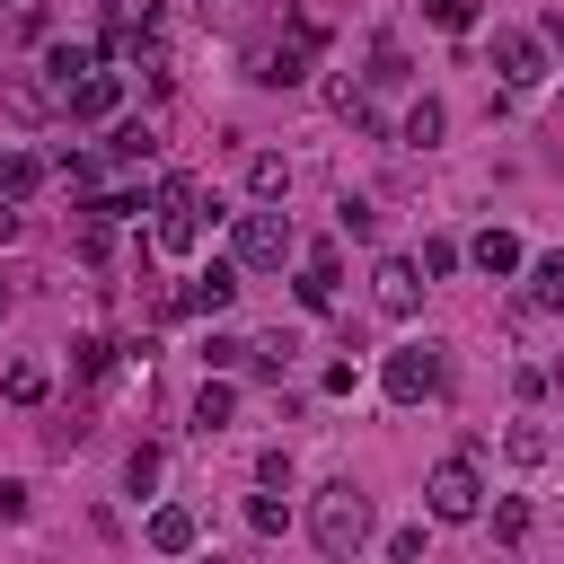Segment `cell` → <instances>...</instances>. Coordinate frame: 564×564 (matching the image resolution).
Here are the masks:
<instances>
[{
    "instance_id": "obj_3",
    "label": "cell",
    "mask_w": 564,
    "mask_h": 564,
    "mask_svg": "<svg viewBox=\"0 0 564 564\" xmlns=\"http://www.w3.org/2000/svg\"><path fill=\"white\" fill-rule=\"evenodd\" d=\"M300 256L291 212H238V273H282Z\"/></svg>"
},
{
    "instance_id": "obj_5",
    "label": "cell",
    "mask_w": 564,
    "mask_h": 564,
    "mask_svg": "<svg viewBox=\"0 0 564 564\" xmlns=\"http://www.w3.org/2000/svg\"><path fill=\"white\" fill-rule=\"evenodd\" d=\"M423 502H432V520H476V502H485V485H476V449L441 458V467L423 476Z\"/></svg>"
},
{
    "instance_id": "obj_1",
    "label": "cell",
    "mask_w": 564,
    "mask_h": 564,
    "mask_svg": "<svg viewBox=\"0 0 564 564\" xmlns=\"http://www.w3.org/2000/svg\"><path fill=\"white\" fill-rule=\"evenodd\" d=\"M308 538H317L326 555H361V546H370V494H361V485H317Z\"/></svg>"
},
{
    "instance_id": "obj_9",
    "label": "cell",
    "mask_w": 564,
    "mask_h": 564,
    "mask_svg": "<svg viewBox=\"0 0 564 564\" xmlns=\"http://www.w3.org/2000/svg\"><path fill=\"white\" fill-rule=\"evenodd\" d=\"M115 97H123V79H115V70H79V79L62 88V115H70V123H106V115H115Z\"/></svg>"
},
{
    "instance_id": "obj_25",
    "label": "cell",
    "mask_w": 564,
    "mask_h": 564,
    "mask_svg": "<svg viewBox=\"0 0 564 564\" xmlns=\"http://www.w3.org/2000/svg\"><path fill=\"white\" fill-rule=\"evenodd\" d=\"M70 361H79V379H106V370H115V344H106V335H79Z\"/></svg>"
},
{
    "instance_id": "obj_29",
    "label": "cell",
    "mask_w": 564,
    "mask_h": 564,
    "mask_svg": "<svg viewBox=\"0 0 564 564\" xmlns=\"http://www.w3.org/2000/svg\"><path fill=\"white\" fill-rule=\"evenodd\" d=\"M423 9H432V26H449V35L476 26V0H423Z\"/></svg>"
},
{
    "instance_id": "obj_17",
    "label": "cell",
    "mask_w": 564,
    "mask_h": 564,
    "mask_svg": "<svg viewBox=\"0 0 564 564\" xmlns=\"http://www.w3.org/2000/svg\"><path fill=\"white\" fill-rule=\"evenodd\" d=\"M229 414H238V388H229V379H203V397H194V432H229Z\"/></svg>"
},
{
    "instance_id": "obj_21",
    "label": "cell",
    "mask_w": 564,
    "mask_h": 564,
    "mask_svg": "<svg viewBox=\"0 0 564 564\" xmlns=\"http://www.w3.org/2000/svg\"><path fill=\"white\" fill-rule=\"evenodd\" d=\"M441 123H449V115H441V97H414V106H405V141H423V150H432V141H441Z\"/></svg>"
},
{
    "instance_id": "obj_12",
    "label": "cell",
    "mask_w": 564,
    "mask_h": 564,
    "mask_svg": "<svg viewBox=\"0 0 564 564\" xmlns=\"http://www.w3.org/2000/svg\"><path fill=\"white\" fill-rule=\"evenodd\" d=\"M0 397H9V405H44V397H53V370H44L35 352H18V361L0 370Z\"/></svg>"
},
{
    "instance_id": "obj_35",
    "label": "cell",
    "mask_w": 564,
    "mask_h": 564,
    "mask_svg": "<svg viewBox=\"0 0 564 564\" xmlns=\"http://www.w3.org/2000/svg\"><path fill=\"white\" fill-rule=\"evenodd\" d=\"M0 520H26V485H9V476H0Z\"/></svg>"
},
{
    "instance_id": "obj_27",
    "label": "cell",
    "mask_w": 564,
    "mask_h": 564,
    "mask_svg": "<svg viewBox=\"0 0 564 564\" xmlns=\"http://www.w3.org/2000/svg\"><path fill=\"white\" fill-rule=\"evenodd\" d=\"M494 538H502V546H520V538H529V502H520V494H511V502H494Z\"/></svg>"
},
{
    "instance_id": "obj_34",
    "label": "cell",
    "mask_w": 564,
    "mask_h": 564,
    "mask_svg": "<svg viewBox=\"0 0 564 564\" xmlns=\"http://www.w3.org/2000/svg\"><path fill=\"white\" fill-rule=\"evenodd\" d=\"M458 264V238H423V273H449Z\"/></svg>"
},
{
    "instance_id": "obj_4",
    "label": "cell",
    "mask_w": 564,
    "mask_h": 564,
    "mask_svg": "<svg viewBox=\"0 0 564 564\" xmlns=\"http://www.w3.org/2000/svg\"><path fill=\"white\" fill-rule=\"evenodd\" d=\"M441 379H449L441 344H397V352L379 361V388H388L397 405H423V397H441Z\"/></svg>"
},
{
    "instance_id": "obj_19",
    "label": "cell",
    "mask_w": 564,
    "mask_h": 564,
    "mask_svg": "<svg viewBox=\"0 0 564 564\" xmlns=\"http://www.w3.org/2000/svg\"><path fill=\"white\" fill-rule=\"evenodd\" d=\"M247 185H256V203H282V194H291V159L256 150V159H247Z\"/></svg>"
},
{
    "instance_id": "obj_14",
    "label": "cell",
    "mask_w": 564,
    "mask_h": 564,
    "mask_svg": "<svg viewBox=\"0 0 564 564\" xmlns=\"http://www.w3.org/2000/svg\"><path fill=\"white\" fill-rule=\"evenodd\" d=\"M467 256H476V273H494V282H502V273H520V264H529V256H520V238H511V229H476V247H467Z\"/></svg>"
},
{
    "instance_id": "obj_15",
    "label": "cell",
    "mask_w": 564,
    "mask_h": 564,
    "mask_svg": "<svg viewBox=\"0 0 564 564\" xmlns=\"http://www.w3.org/2000/svg\"><path fill=\"white\" fill-rule=\"evenodd\" d=\"M150 546H159V555H185V546H194V511H185V502H159V511H150Z\"/></svg>"
},
{
    "instance_id": "obj_33",
    "label": "cell",
    "mask_w": 564,
    "mask_h": 564,
    "mask_svg": "<svg viewBox=\"0 0 564 564\" xmlns=\"http://www.w3.org/2000/svg\"><path fill=\"white\" fill-rule=\"evenodd\" d=\"M247 529H256V538H273V529H282V502H273V494H256V502H247Z\"/></svg>"
},
{
    "instance_id": "obj_28",
    "label": "cell",
    "mask_w": 564,
    "mask_h": 564,
    "mask_svg": "<svg viewBox=\"0 0 564 564\" xmlns=\"http://www.w3.org/2000/svg\"><path fill=\"white\" fill-rule=\"evenodd\" d=\"M53 167H62V185H70V194H97V159H79V150H62Z\"/></svg>"
},
{
    "instance_id": "obj_32",
    "label": "cell",
    "mask_w": 564,
    "mask_h": 564,
    "mask_svg": "<svg viewBox=\"0 0 564 564\" xmlns=\"http://www.w3.org/2000/svg\"><path fill=\"white\" fill-rule=\"evenodd\" d=\"M256 476H264L273 494H291V449H264V458H256Z\"/></svg>"
},
{
    "instance_id": "obj_18",
    "label": "cell",
    "mask_w": 564,
    "mask_h": 564,
    "mask_svg": "<svg viewBox=\"0 0 564 564\" xmlns=\"http://www.w3.org/2000/svg\"><path fill=\"white\" fill-rule=\"evenodd\" d=\"M529 308L564 317V256H538V264H529Z\"/></svg>"
},
{
    "instance_id": "obj_24",
    "label": "cell",
    "mask_w": 564,
    "mask_h": 564,
    "mask_svg": "<svg viewBox=\"0 0 564 564\" xmlns=\"http://www.w3.org/2000/svg\"><path fill=\"white\" fill-rule=\"evenodd\" d=\"M335 229H344V238H379V212H370L361 194H344V203H335Z\"/></svg>"
},
{
    "instance_id": "obj_2",
    "label": "cell",
    "mask_w": 564,
    "mask_h": 564,
    "mask_svg": "<svg viewBox=\"0 0 564 564\" xmlns=\"http://www.w3.org/2000/svg\"><path fill=\"white\" fill-rule=\"evenodd\" d=\"M150 238H159V256H194V238H203V185H194V176H159V194H150Z\"/></svg>"
},
{
    "instance_id": "obj_23",
    "label": "cell",
    "mask_w": 564,
    "mask_h": 564,
    "mask_svg": "<svg viewBox=\"0 0 564 564\" xmlns=\"http://www.w3.org/2000/svg\"><path fill=\"white\" fill-rule=\"evenodd\" d=\"M405 79V53H397V35H379L370 44V88H397Z\"/></svg>"
},
{
    "instance_id": "obj_7",
    "label": "cell",
    "mask_w": 564,
    "mask_h": 564,
    "mask_svg": "<svg viewBox=\"0 0 564 564\" xmlns=\"http://www.w3.org/2000/svg\"><path fill=\"white\" fill-rule=\"evenodd\" d=\"M494 70H502V88H538L546 79V44L529 26H494Z\"/></svg>"
},
{
    "instance_id": "obj_30",
    "label": "cell",
    "mask_w": 564,
    "mask_h": 564,
    "mask_svg": "<svg viewBox=\"0 0 564 564\" xmlns=\"http://www.w3.org/2000/svg\"><path fill=\"white\" fill-rule=\"evenodd\" d=\"M123 485L150 494V485H159V449H132V458H123Z\"/></svg>"
},
{
    "instance_id": "obj_31",
    "label": "cell",
    "mask_w": 564,
    "mask_h": 564,
    "mask_svg": "<svg viewBox=\"0 0 564 564\" xmlns=\"http://www.w3.org/2000/svg\"><path fill=\"white\" fill-rule=\"evenodd\" d=\"M203 361H212V370H238V361H247V344H238V335H212V344H203Z\"/></svg>"
},
{
    "instance_id": "obj_36",
    "label": "cell",
    "mask_w": 564,
    "mask_h": 564,
    "mask_svg": "<svg viewBox=\"0 0 564 564\" xmlns=\"http://www.w3.org/2000/svg\"><path fill=\"white\" fill-rule=\"evenodd\" d=\"M9 238H18V203H0V247H9Z\"/></svg>"
},
{
    "instance_id": "obj_13",
    "label": "cell",
    "mask_w": 564,
    "mask_h": 564,
    "mask_svg": "<svg viewBox=\"0 0 564 564\" xmlns=\"http://www.w3.org/2000/svg\"><path fill=\"white\" fill-rule=\"evenodd\" d=\"M79 70H97V44H53V53H44V97L62 106V88H70Z\"/></svg>"
},
{
    "instance_id": "obj_11",
    "label": "cell",
    "mask_w": 564,
    "mask_h": 564,
    "mask_svg": "<svg viewBox=\"0 0 564 564\" xmlns=\"http://www.w3.org/2000/svg\"><path fill=\"white\" fill-rule=\"evenodd\" d=\"M335 282H344L335 247H308V264H300V308H335Z\"/></svg>"
},
{
    "instance_id": "obj_16",
    "label": "cell",
    "mask_w": 564,
    "mask_h": 564,
    "mask_svg": "<svg viewBox=\"0 0 564 564\" xmlns=\"http://www.w3.org/2000/svg\"><path fill=\"white\" fill-rule=\"evenodd\" d=\"M44 185V159L35 150H0V203H26Z\"/></svg>"
},
{
    "instance_id": "obj_26",
    "label": "cell",
    "mask_w": 564,
    "mask_h": 564,
    "mask_svg": "<svg viewBox=\"0 0 564 564\" xmlns=\"http://www.w3.org/2000/svg\"><path fill=\"white\" fill-rule=\"evenodd\" d=\"M502 449H511V467H538V458H546V432H538V423H511Z\"/></svg>"
},
{
    "instance_id": "obj_10",
    "label": "cell",
    "mask_w": 564,
    "mask_h": 564,
    "mask_svg": "<svg viewBox=\"0 0 564 564\" xmlns=\"http://www.w3.org/2000/svg\"><path fill=\"white\" fill-rule=\"evenodd\" d=\"M370 300H379L388 317H414V300H423V264H405V256H379V273H370Z\"/></svg>"
},
{
    "instance_id": "obj_22",
    "label": "cell",
    "mask_w": 564,
    "mask_h": 564,
    "mask_svg": "<svg viewBox=\"0 0 564 564\" xmlns=\"http://www.w3.org/2000/svg\"><path fill=\"white\" fill-rule=\"evenodd\" d=\"M150 150H159V132H150V123H115V141H106V159H123V167H132V159H150Z\"/></svg>"
},
{
    "instance_id": "obj_6",
    "label": "cell",
    "mask_w": 564,
    "mask_h": 564,
    "mask_svg": "<svg viewBox=\"0 0 564 564\" xmlns=\"http://www.w3.org/2000/svg\"><path fill=\"white\" fill-rule=\"evenodd\" d=\"M317 44H326V26H317V18H300L282 44H264V53H256V79H264V88H300V79H308V62H317Z\"/></svg>"
},
{
    "instance_id": "obj_20",
    "label": "cell",
    "mask_w": 564,
    "mask_h": 564,
    "mask_svg": "<svg viewBox=\"0 0 564 564\" xmlns=\"http://www.w3.org/2000/svg\"><path fill=\"white\" fill-rule=\"evenodd\" d=\"M264 18V0H203V26H220V35H247Z\"/></svg>"
},
{
    "instance_id": "obj_8",
    "label": "cell",
    "mask_w": 564,
    "mask_h": 564,
    "mask_svg": "<svg viewBox=\"0 0 564 564\" xmlns=\"http://www.w3.org/2000/svg\"><path fill=\"white\" fill-rule=\"evenodd\" d=\"M229 300H238V264H203V273H194L167 308H176V317H220Z\"/></svg>"
}]
</instances>
